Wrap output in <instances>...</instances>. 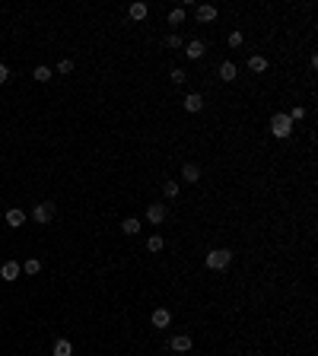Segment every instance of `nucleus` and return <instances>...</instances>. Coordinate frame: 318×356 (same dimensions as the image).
I'll return each mask as SVG.
<instances>
[{
  "label": "nucleus",
  "instance_id": "2",
  "mask_svg": "<svg viewBox=\"0 0 318 356\" xmlns=\"http://www.w3.org/2000/svg\"><path fill=\"white\" fill-rule=\"evenodd\" d=\"M229 261H232V251H229V248H213V251L207 254V267H210V271H226Z\"/></svg>",
  "mask_w": 318,
  "mask_h": 356
},
{
  "label": "nucleus",
  "instance_id": "10",
  "mask_svg": "<svg viewBox=\"0 0 318 356\" xmlns=\"http://www.w3.org/2000/svg\"><path fill=\"white\" fill-rule=\"evenodd\" d=\"M220 77H223V83H232L235 80V64L232 60H223L220 64Z\"/></svg>",
  "mask_w": 318,
  "mask_h": 356
},
{
  "label": "nucleus",
  "instance_id": "4",
  "mask_svg": "<svg viewBox=\"0 0 318 356\" xmlns=\"http://www.w3.org/2000/svg\"><path fill=\"white\" fill-rule=\"evenodd\" d=\"M169 347H172L175 353H188L191 350V337H188V334H175V337L169 340Z\"/></svg>",
  "mask_w": 318,
  "mask_h": 356
},
{
  "label": "nucleus",
  "instance_id": "21",
  "mask_svg": "<svg viewBox=\"0 0 318 356\" xmlns=\"http://www.w3.org/2000/svg\"><path fill=\"white\" fill-rule=\"evenodd\" d=\"M162 191H166V197H178V181H166V185H162Z\"/></svg>",
  "mask_w": 318,
  "mask_h": 356
},
{
  "label": "nucleus",
  "instance_id": "17",
  "mask_svg": "<svg viewBox=\"0 0 318 356\" xmlns=\"http://www.w3.org/2000/svg\"><path fill=\"white\" fill-rule=\"evenodd\" d=\"M131 19H146V3H131Z\"/></svg>",
  "mask_w": 318,
  "mask_h": 356
},
{
  "label": "nucleus",
  "instance_id": "25",
  "mask_svg": "<svg viewBox=\"0 0 318 356\" xmlns=\"http://www.w3.org/2000/svg\"><path fill=\"white\" fill-rule=\"evenodd\" d=\"M166 45H169V48H181L185 42H181V35H175V32H172V35L166 38Z\"/></svg>",
  "mask_w": 318,
  "mask_h": 356
},
{
  "label": "nucleus",
  "instance_id": "23",
  "mask_svg": "<svg viewBox=\"0 0 318 356\" xmlns=\"http://www.w3.org/2000/svg\"><path fill=\"white\" fill-rule=\"evenodd\" d=\"M185 80H188V73L175 67V70H172V83H175V86H181V83H185Z\"/></svg>",
  "mask_w": 318,
  "mask_h": 356
},
{
  "label": "nucleus",
  "instance_id": "5",
  "mask_svg": "<svg viewBox=\"0 0 318 356\" xmlns=\"http://www.w3.org/2000/svg\"><path fill=\"white\" fill-rule=\"evenodd\" d=\"M204 51H207V45L201 42V38H194V42H188L185 45V55L191 57V60H198V57H204Z\"/></svg>",
  "mask_w": 318,
  "mask_h": 356
},
{
  "label": "nucleus",
  "instance_id": "12",
  "mask_svg": "<svg viewBox=\"0 0 318 356\" xmlns=\"http://www.w3.org/2000/svg\"><path fill=\"white\" fill-rule=\"evenodd\" d=\"M121 232H124V236H137V232H140V219L137 217H127L124 223H121Z\"/></svg>",
  "mask_w": 318,
  "mask_h": 356
},
{
  "label": "nucleus",
  "instance_id": "6",
  "mask_svg": "<svg viewBox=\"0 0 318 356\" xmlns=\"http://www.w3.org/2000/svg\"><path fill=\"white\" fill-rule=\"evenodd\" d=\"M146 219L150 223H162L166 219V204H150L146 207Z\"/></svg>",
  "mask_w": 318,
  "mask_h": 356
},
{
  "label": "nucleus",
  "instance_id": "9",
  "mask_svg": "<svg viewBox=\"0 0 318 356\" xmlns=\"http://www.w3.org/2000/svg\"><path fill=\"white\" fill-rule=\"evenodd\" d=\"M51 356H73V344H70V340H54Z\"/></svg>",
  "mask_w": 318,
  "mask_h": 356
},
{
  "label": "nucleus",
  "instance_id": "16",
  "mask_svg": "<svg viewBox=\"0 0 318 356\" xmlns=\"http://www.w3.org/2000/svg\"><path fill=\"white\" fill-rule=\"evenodd\" d=\"M185 109H188V111H201V109H204V99H201L198 92H191V96L185 99Z\"/></svg>",
  "mask_w": 318,
  "mask_h": 356
},
{
  "label": "nucleus",
  "instance_id": "7",
  "mask_svg": "<svg viewBox=\"0 0 318 356\" xmlns=\"http://www.w3.org/2000/svg\"><path fill=\"white\" fill-rule=\"evenodd\" d=\"M23 223H26V213L19 210V207H13V210H6V226H13V229H19Z\"/></svg>",
  "mask_w": 318,
  "mask_h": 356
},
{
  "label": "nucleus",
  "instance_id": "11",
  "mask_svg": "<svg viewBox=\"0 0 318 356\" xmlns=\"http://www.w3.org/2000/svg\"><path fill=\"white\" fill-rule=\"evenodd\" d=\"M0 277H3V280H16L19 277V264H16V261H6V264L0 267Z\"/></svg>",
  "mask_w": 318,
  "mask_h": 356
},
{
  "label": "nucleus",
  "instance_id": "20",
  "mask_svg": "<svg viewBox=\"0 0 318 356\" xmlns=\"http://www.w3.org/2000/svg\"><path fill=\"white\" fill-rule=\"evenodd\" d=\"M32 77H35L38 83H48V80H51V70H48V67L42 64V67H35V73H32Z\"/></svg>",
  "mask_w": 318,
  "mask_h": 356
},
{
  "label": "nucleus",
  "instance_id": "13",
  "mask_svg": "<svg viewBox=\"0 0 318 356\" xmlns=\"http://www.w3.org/2000/svg\"><path fill=\"white\" fill-rule=\"evenodd\" d=\"M169 321H172L169 308H156V312H153V325H156V328H169Z\"/></svg>",
  "mask_w": 318,
  "mask_h": 356
},
{
  "label": "nucleus",
  "instance_id": "26",
  "mask_svg": "<svg viewBox=\"0 0 318 356\" xmlns=\"http://www.w3.org/2000/svg\"><path fill=\"white\" fill-rule=\"evenodd\" d=\"M229 48H242V32H232V35H229Z\"/></svg>",
  "mask_w": 318,
  "mask_h": 356
},
{
  "label": "nucleus",
  "instance_id": "18",
  "mask_svg": "<svg viewBox=\"0 0 318 356\" xmlns=\"http://www.w3.org/2000/svg\"><path fill=\"white\" fill-rule=\"evenodd\" d=\"M185 23V10H181V6H175L172 13H169V26H181Z\"/></svg>",
  "mask_w": 318,
  "mask_h": 356
},
{
  "label": "nucleus",
  "instance_id": "28",
  "mask_svg": "<svg viewBox=\"0 0 318 356\" xmlns=\"http://www.w3.org/2000/svg\"><path fill=\"white\" fill-rule=\"evenodd\" d=\"M10 80V70H6V64H0V83H6Z\"/></svg>",
  "mask_w": 318,
  "mask_h": 356
},
{
  "label": "nucleus",
  "instance_id": "14",
  "mask_svg": "<svg viewBox=\"0 0 318 356\" xmlns=\"http://www.w3.org/2000/svg\"><path fill=\"white\" fill-rule=\"evenodd\" d=\"M181 178L185 181H194V185H198V178H201V169L194 163H185V169H181Z\"/></svg>",
  "mask_w": 318,
  "mask_h": 356
},
{
  "label": "nucleus",
  "instance_id": "22",
  "mask_svg": "<svg viewBox=\"0 0 318 356\" xmlns=\"http://www.w3.org/2000/svg\"><path fill=\"white\" fill-rule=\"evenodd\" d=\"M162 245H166V242H162L159 236H150V239H146V248H150V251H162Z\"/></svg>",
  "mask_w": 318,
  "mask_h": 356
},
{
  "label": "nucleus",
  "instance_id": "24",
  "mask_svg": "<svg viewBox=\"0 0 318 356\" xmlns=\"http://www.w3.org/2000/svg\"><path fill=\"white\" fill-rule=\"evenodd\" d=\"M287 118H289V121H302V118H306V109H302V105H296V109L289 111Z\"/></svg>",
  "mask_w": 318,
  "mask_h": 356
},
{
  "label": "nucleus",
  "instance_id": "19",
  "mask_svg": "<svg viewBox=\"0 0 318 356\" xmlns=\"http://www.w3.org/2000/svg\"><path fill=\"white\" fill-rule=\"evenodd\" d=\"M23 271H26V274H29V277H35V274H38V271H42V261H35V258H29V261H26V264H23Z\"/></svg>",
  "mask_w": 318,
  "mask_h": 356
},
{
  "label": "nucleus",
  "instance_id": "8",
  "mask_svg": "<svg viewBox=\"0 0 318 356\" xmlns=\"http://www.w3.org/2000/svg\"><path fill=\"white\" fill-rule=\"evenodd\" d=\"M198 19H201V23H213V19H216V6L213 3H201L198 6Z\"/></svg>",
  "mask_w": 318,
  "mask_h": 356
},
{
  "label": "nucleus",
  "instance_id": "3",
  "mask_svg": "<svg viewBox=\"0 0 318 356\" xmlns=\"http://www.w3.org/2000/svg\"><path fill=\"white\" fill-rule=\"evenodd\" d=\"M32 219H35V223H51L54 219V204H48V200H45V204H35V210H32Z\"/></svg>",
  "mask_w": 318,
  "mask_h": 356
},
{
  "label": "nucleus",
  "instance_id": "15",
  "mask_svg": "<svg viewBox=\"0 0 318 356\" xmlns=\"http://www.w3.org/2000/svg\"><path fill=\"white\" fill-rule=\"evenodd\" d=\"M248 67H252L255 73H264V70H267V57H261V55H252V57H248Z\"/></svg>",
  "mask_w": 318,
  "mask_h": 356
},
{
  "label": "nucleus",
  "instance_id": "1",
  "mask_svg": "<svg viewBox=\"0 0 318 356\" xmlns=\"http://www.w3.org/2000/svg\"><path fill=\"white\" fill-rule=\"evenodd\" d=\"M270 131H274V137H277V140H287L289 134H293V121L283 115V111H277V115L270 118Z\"/></svg>",
  "mask_w": 318,
  "mask_h": 356
},
{
  "label": "nucleus",
  "instance_id": "27",
  "mask_svg": "<svg viewBox=\"0 0 318 356\" xmlns=\"http://www.w3.org/2000/svg\"><path fill=\"white\" fill-rule=\"evenodd\" d=\"M58 70H60V73H70V70H73V60H60Z\"/></svg>",
  "mask_w": 318,
  "mask_h": 356
}]
</instances>
